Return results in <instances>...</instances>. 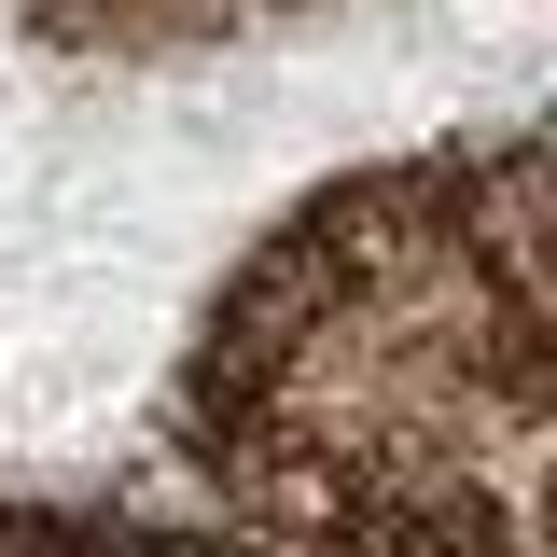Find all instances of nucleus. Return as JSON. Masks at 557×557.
<instances>
[{"mask_svg": "<svg viewBox=\"0 0 557 557\" xmlns=\"http://www.w3.org/2000/svg\"><path fill=\"white\" fill-rule=\"evenodd\" d=\"M530 139L307 209L196 376V460L307 557H530Z\"/></svg>", "mask_w": 557, "mask_h": 557, "instance_id": "f257e3e1", "label": "nucleus"}]
</instances>
